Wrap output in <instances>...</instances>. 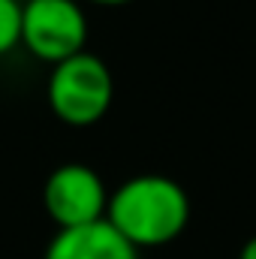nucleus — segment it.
Returning a JSON list of instances; mask_svg holds the SVG:
<instances>
[{
  "mask_svg": "<svg viewBox=\"0 0 256 259\" xmlns=\"http://www.w3.org/2000/svg\"><path fill=\"white\" fill-rule=\"evenodd\" d=\"M88 3H100V6H124L130 0H88Z\"/></svg>",
  "mask_w": 256,
  "mask_h": 259,
  "instance_id": "8",
  "label": "nucleus"
},
{
  "mask_svg": "<svg viewBox=\"0 0 256 259\" xmlns=\"http://www.w3.org/2000/svg\"><path fill=\"white\" fill-rule=\"evenodd\" d=\"M46 259H139V247H133L109 220H97L88 226L58 229Z\"/></svg>",
  "mask_w": 256,
  "mask_h": 259,
  "instance_id": "5",
  "label": "nucleus"
},
{
  "mask_svg": "<svg viewBox=\"0 0 256 259\" xmlns=\"http://www.w3.org/2000/svg\"><path fill=\"white\" fill-rule=\"evenodd\" d=\"M21 42V3L0 0V55L12 52Z\"/></svg>",
  "mask_w": 256,
  "mask_h": 259,
  "instance_id": "6",
  "label": "nucleus"
},
{
  "mask_svg": "<svg viewBox=\"0 0 256 259\" xmlns=\"http://www.w3.org/2000/svg\"><path fill=\"white\" fill-rule=\"evenodd\" d=\"M115 78L103 58L78 52L55 64L49 75V106L69 127H91L112 109Z\"/></svg>",
  "mask_w": 256,
  "mask_h": 259,
  "instance_id": "2",
  "label": "nucleus"
},
{
  "mask_svg": "<svg viewBox=\"0 0 256 259\" xmlns=\"http://www.w3.org/2000/svg\"><path fill=\"white\" fill-rule=\"evenodd\" d=\"M88 18L75 0H27L21 3V46L49 64L84 52Z\"/></svg>",
  "mask_w": 256,
  "mask_h": 259,
  "instance_id": "3",
  "label": "nucleus"
},
{
  "mask_svg": "<svg viewBox=\"0 0 256 259\" xmlns=\"http://www.w3.org/2000/svg\"><path fill=\"white\" fill-rule=\"evenodd\" d=\"M42 205L49 217L58 223V229H72V226L106 220L109 193L103 178L91 166L64 163L49 175L42 187Z\"/></svg>",
  "mask_w": 256,
  "mask_h": 259,
  "instance_id": "4",
  "label": "nucleus"
},
{
  "mask_svg": "<svg viewBox=\"0 0 256 259\" xmlns=\"http://www.w3.org/2000/svg\"><path fill=\"white\" fill-rule=\"evenodd\" d=\"M238 259H256V235L241 247V253H238Z\"/></svg>",
  "mask_w": 256,
  "mask_h": 259,
  "instance_id": "7",
  "label": "nucleus"
},
{
  "mask_svg": "<svg viewBox=\"0 0 256 259\" xmlns=\"http://www.w3.org/2000/svg\"><path fill=\"white\" fill-rule=\"evenodd\" d=\"M106 220L133 247H160L187 229L190 196L166 175H136L109 196Z\"/></svg>",
  "mask_w": 256,
  "mask_h": 259,
  "instance_id": "1",
  "label": "nucleus"
}]
</instances>
